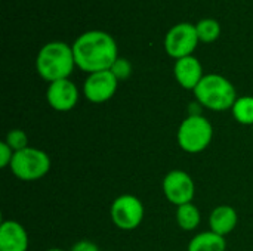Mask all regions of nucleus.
<instances>
[{
  "mask_svg": "<svg viewBox=\"0 0 253 251\" xmlns=\"http://www.w3.org/2000/svg\"><path fill=\"white\" fill-rule=\"evenodd\" d=\"M71 47L76 67L89 74L111 70L119 58L116 40L101 30H90L80 34Z\"/></svg>",
  "mask_w": 253,
  "mask_h": 251,
  "instance_id": "nucleus-1",
  "label": "nucleus"
},
{
  "mask_svg": "<svg viewBox=\"0 0 253 251\" xmlns=\"http://www.w3.org/2000/svg\"><path fill=\"white\" fill-rule=\"evenodd\" d=\"M76 61L73 47L64 41H49L37 53L36 70L49 83L68 78L74 71Z\"/></svg>",
  "mask_w": 253,
  "mask_h": 251,
  "instance_id": "nucleus-2",
  "label": "nucleus"
},
{
  "mask_svg": "<svg viewBox=\"0 0 253 251\" xmlns=\"http://www.w3.org/2000/svg\"><path fill=\"white\" fill-rule=\"evenodd\" d=\"M193 92L200 107L216 112L231 109L237 101L234 84L221 74H206Z\"/></svg>",
  "mask_w": 253,
  "mask_h": 251,
  "instance_id": "nucleus-3",
  "label": "nucleus"
},
{
  "mask_svg": "<svg viewBox=\"0 0 253 251\" xmlns=\"http://www.w3.org/2000/svg\"><path fill=\"white\" fill-rule=\"evenodd\" d=\"M178 145L188 154L205 151L213 139V126L202 114H190L178 129Z\"/></svg>",
  "mask_w": 253,
  "mask_h": 251,
  "instance_id": "nucleus-4",
  "label": "nucleus"
},
{
  "mask_svg": "<svg viewBox=\"0 0 253 251\" xmlns=\"http://www.w3.org/2000/svg\"><path fill=\"white\" fill-rule=\"evenodd\" d=\"M10 172L24 182L39 180L46 176L50 170V158L49 155L37 148L27 146L13 154L10 163Z\"/></svg>",
  "mask_w": 253,
  "mask_h": 251,
  "instance_id": "nucleus-5",
  "label": "nucleus"
},
{
  "mask_svg": "<svg viewBox=\"0 0 253 251\" xmlns=\"http://www.w3.org/2000/svg\"><path fill=\"white\" fill-rule=\"evenodd\" d=\"M200 43L196 25L190 22H181L173 25L165 37V50L173 59L191 56Z\"/></svg>",
  "mask_w": 253,
  "mask_h": 251,
  "instance_id": "nucleus-6",
  "label": "nucleus"
},
{
  "mask_svg": "<svg viewBox=\"0 0 253 251\" xmlns=\"http://www.w3.org/2000/svg\"><path fill=\"white\" fill-rule=\"evenodd\" d=\"M111 220L122 231L136 229L144 219V204L135 195H120L111 204Z\"/></svg>",
  "mask_w": 253,
  "mask_h": 251,
  "instance_id": "nucleus-7",
  "label": "nucleus"
},
{
  "mask_svg": "<svg viewBox=\"0 0 253 251\" xmlns=\"http://www.w3.org/2000/svg\"><path fill=\"white\" fill-rule=\"evenodd\" d=\"M163 194L176 207L188 204L196 194L194 180L184 170H172L163 179Z\"/></svg>",
  "mask_w": 253,
  "mask_h": 251,
  "instance_id": "nucleus-8",
  "label": "nucleus"
},
{
  "mask_svg": "<svg viewBox=\"0 0 253 251\" xmlns=\"http://www.w3.org/2000/svg\"><path fill=\"white\" fill-rule=\"evenodd\" d=\"M117 87H119V80L110 70L98 71L87 75L83 84V93L89 102L104 104L116 95Z\"/></svg>",
  "mask_w": 253,
  "mask_h": 251,
  "instance_id": "nucleus-9",
  "label": "nucleus"
},
{
  "mask_svg": "<svg viewBox=\"0 0 253 251\" xmlns=\"http://www.w3.org/2000/svg\"><path fill=\"white\" fill-rule=\"evenodd\" d=\"M46 101L58 112L71 111L77 105L79 89L70 78L49 83L46 90Z\"/></svg>",
  "mask_w": 253,
  "mask_h": 251,
  "instance_id": "nucleus-10",
  "label": "nucleus"
},
{
  "mask_svg": "<svg viewBox=\"0 0 253 251\" xmlns=\"http://www.w3.org/2000/svg\"><path fill=\"white\" fill-rule=\"evenodd\" d=\"M173 75L178 84L187 90H194L205 77L202 62L193 55L176 59L173 65Z\"/></svg>",
  "mask_w": 253,
  "mask_h": 251,
  "instance_id": "nucleus-11",
  "label": "nucleus"
},
{
  "mask_svg": "<svg viewBox=\"0 0 253 251\" xmlns=\"http://www.w3.org/2000/svg\"><path fill=\"white\" fill-rule=\"evenodd\" d=\"M28 235L25 228L15 220H4L0 226V251H27Z\"/></svg>",
  "mask_w": 253,
  "mask_h": 251,
  "instance_id": "nucleus-12",
  "label": "nucleus"
},
{
  "mask_svg": "<svg viewBox=\"0 0 253 251\" xmlns=\"http://www.w3.org/2000/svg\"><path fill=\"white\" fill-rule=\"evenodd\" d=\"M239 223V215L231 206H218L209 216V228L212 232L225 237L234 231Z\"/></svg>",
  "mask_w": 253,
  "mask_h": 251,
  "instance_id": "nucleus-13",
  "label": "nucleus"
},
{
  "mask_svg": "<svg viewBox=\"0 0 253 251\" xmlns=\"http://www.w3.org/2000/svg\"><path fill=\"white\" fill-rule=\"evenodd\" d=\"M225 237H221L212 231L197 234L188 244V251H225Z\"/></svg>",
  "mask_w": 253,
  "mask_h": 251,
  "instance_id": "nucleus-14",
  "label": "nucleus"
},
{
  "mask_svg": "<svg viewBox=\"0 0 253 251\" xmlns=\"http://www.w3.org/2000/svg\"><path fill=\"white\" fill-rule=\"evenodd\" d=\"M200 220H202L200 212L193 203L176 207V222L181 226V229L194 231L200 225Z\"/></svg>",
  "mask_w": 253,
  "mask_h": 251,
  "instance_id": "nucleus-15",
  "label": "nucleus"
},
{
  "mask_svg": "<svg viewBox=\"0 0 253 251\" xmlns=\"http://www.w3.org/2000/svg\"><path fill=\"white\" fill-rule=\"evenodd\" d=\"M233 117L237 123L253 126V96H240L231 108Z\"/></svg>",
  "mask_w": 253,
  "mask_h": 251,
  "instance_id": "nucleus-16",
  "label": "nucleus"
},
{
  "mask_svg": "<svg viewBox=\"0 0 253 251\" xmlns=\"http://www.w3.org/2000/svg\"><path fill=\"white\" fill-rule=\"evenodd\" d=\"M197 36L202 43H213L221 34V25L213 18H203L196 24Z\"/></svg>",
  "mask_w": 253,
  "mask_h": 251,
  "instance_id": "nucleus-17",
  "label": "nucleus"
},
{
  "mask_svg": "<svg viewBox=\"0 0 253 251\" xmlns=\"http://www.w3.org/2000/svg\"><path fill=\"white\" fill-rule=\"evenodd\" d=\"M4 142H6L15 152H16V151H21V149H24V148L28 146V138H27L25 132L21 130V129H12V130H9L7 135H6Z\"/></svg>",
  "mask_w": 253,
  "mask_h": 251,
  "instance_id": "nucleus-18",
  "label": "nucleus"
},
{
  "mask_svg": "<svg viewBox=\"0 0 253 251\" xmlns=\"http://www.w3.org/2000/svg\"><path fill=\"white\" fill-rule=\"evenodd\" d=\"M114 75H116V78L120 81V80H126L130 74H132V65H130V62L127 61V59H125V58H117V61L113 64V67H111V70H110Z\"/></svg>",
  "mask_w": 253,
  "mask_h": 251,
  "instance_id": "nucleus-19",
  "label": "nucleus"
},
{
  "mask_svg": "<svg viewBox=\"0 0 253 251\" xmlns=\"http://www.w3.org/2000/svg\"><path fill=\"white\" fill-rule=\"evenodd\" d=\"M13 154H15V151H13L4 141L0 142V167H1V169L10 166L12 158H13Z\"/></svg>",
  "mask_w": 253,
  "mask_h": 251,
  "instance_id": "nucleus-20",
  "label": "nucleus"
},
{
  "mask_svg": "<svg viewBox=\"0 0 253 251\" xmlns=\"http://www.w3.org/2000/svg\"><path fill=\"white\" fill-rule=\"evenodd\" d=\"M71 251H99L98 250V247H96V244H93L92 241H79Z\"/></svg>",
  "mask_w": 253,
  "mask_h": 251,
  "instance_id": "nucleus-21",
  "label": "nucleus"
},
{
  "mask_svg": "<svg viewBox=\"0 0 253 251\" xmlns=\"http://www.w3.org/2000/svg\"><path fill=\"white\" fill-rule=\"evenodd\" d=\"M47 251H64V250H59V249H50V250Z\"/></svg>",
  "mask_w": 253,
  "mask_h": 251,
  "instance_id": "nucleus-22",
  "label": "nucleus"
}]
</instances>
